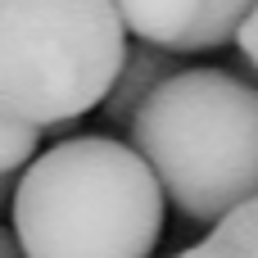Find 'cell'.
<instances>
[{
    "instance_id": "cell-1",
    "label": "cell",
    "mask_w": 258,
    "mask_h": 258,
    "mask_svg": "<svg viewBox=\"0 0 258 258\" xmlns=\"http://www.w3.org/2000/svg\"><path fill=\"white\" fill-rule=\"evenodd\" d=\"M23 258H150L163 236V186L113 136H68L14 181Z\"/></svg>"
},
{
    "instance_id": "cell-2",
    "label": "cell",
    "mask_w": 258,
    "mask_h": 258,
    "mask_svg": "<svg viewBox=\"0 0 258 258\" xmlns=\"http://www.w3.org/2000/svg\"><path fill=\"white\" fill-rule=\"evenodd\" d=\"M132 150L181 218L213 227L258 195V86L227 68H177L132 109Z\"/></svg>"
},
{
    "instance_id": "cell-3",
    "label": "cell",
    "mask_w": 258,
    "mask_h": 258,
    "mask_svg": "<svg viewBox=\"0 0 258 258\" xmlns=\"http://www.w3.org/2000/svg\"><path fill=\"white\" fill-rule=\"evenodd\" d=\"M127 54L113 0H0V113L63 127L100 109Z\"/></svg>"
},
{
    "instance_id": "cell-4",
    "label": "cell",
    "mask_w": 258,
    "mask_h": 258,
    "mask_svg": "<svg viewBox=\"0 0 258 258\" xmlns=\"http://www.w3.org/2000/svg\"><path fill=\"white\" fill-rule=\"evenodd\" d=\"M172 73H177V54H172V50H159V45H150V41H136V45L122 54V68H118V77H113L104 104H100L104 118H109V122H127L132 109H136L163 77H172Z\"/></svg>"
},
{
    "instance_id": "cell-5",
    "label": "cell",
    "mask_w": 258,
    "mask_h": 258,
    "mask_svg": "<svg viewBox=\"0 0 258 258\" xmlns=\"http://www.w3.org/2000/svg\"><path fill=\"white\" fill-rule=\"evenodd\" d=\"M113 5H118L122 27L136 41H150V45L172 50V54L204 9V0H113Z\"/></svg>"
},
{
    "instance_id": "cell-6",
    "label": "cell",
    "mask_w": 258,
    "mask_h": 258,
    "mask_svg": "<svg viewBox=\"0 0 258 258\" xmlns=\"http://www.w3.org/2000/svg\"><path fill=\"white\" fill-rule=\"evenodd\" d=\"M172 258H258V195L236 204L231 213H222L200 245Z\"/></svg>"
},
{
    "instance_id": "cell-7",
    "label": "cell",
    "mask_w": 258,
    "mask_h": 258,
    "mask_svg": "<svg viewBox=\"0 0 258 258\" xmlns=\"http://www.w3.org/2000/svg\"><path fill=\"white\" fill-rule=\"evenodd\" d=\"M41 150V127L0 113V177H18V168H27Z\"/></svg>"
},
{
    "instance_id": "cell-8",
    "label": "cell",
    "mask_w": 258,
    "mask_h": 258,
    "mask_svg": "<svg viewBox=\"0 0 258 258\" xmlns=\"http://www.w3.org/2000/svg\"><path fill=\"white\" fill-rule=\"evenodd\" d=\"M236 45H240V54L258 68V0L249 5V14H245L240 27H236Z\"/></svg>"
},
{
    "instance_id": "cell-9",
    "label": "cell",
    "mask_w": 258,
    "mask_h": 258,
    "mask_svg": "<svg viewBox=\"0 0 258 258\" xmlns=\"http://www.w3.org/2000/svg\"><path fill=\"white\" fill-rule=\"evenodd\" d=\"M0 258H23L18 240H14V231H5V227H0Z\"/></svg>"
},
{
    "instance_id": "cell-10",
    "label": "cell",
    "mask_w": 258,
    "mask_h": 258,
    "mask_svg": "<svg viewBox=\"0 0 258 258\" xmlns=\"http://www.w3.org/2000/svg\"><path fill=\"white\" fill-rule=\"evenodd\" d=\"M9 195H14V177H0V204H5Z\"/></svg>"
}]
</instances>
